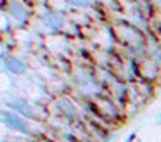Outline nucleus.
<instances>
[{
    "label": "nucleus",
    "mask_w": 161,
    "mask_h": 142,
    "mask_svg": "<svg viewBox=\"0 0 161 142\" xmlns=\"http://www.w3.org/2000/svg\"><path fill=\"white\" fill-rule=\"evenodd\" d=\"M5 68L11 73H14V75H23L25 73V62L18 57H9L5 61Z\"/></svg>",
    "instance_id": "nucleus-4"
},
{
    "label": "nucleus",
    "mask_w": 161,
    "mask_h": 142,
    "mask_svg": "<svg viewBox=\"0 0 161 142\" xmlns=\"http://www.w3.org/2000/svg\"><path fill=\"white\" fill-rule=\"evenodd\" d=\"M113 37L118 43H121L123 47H126L132 52L146 50V35L132 21H116L113 24Z\"/></svg>",
    "instance_id": "nucleus-1"
},
{
    "label": "nucleus",
    "mask_w": 161,
    "mask_h": 142,
    "mask_svg": "<svg viewBox=\"0 0 161 142\" xmlns=\"http://www.w3.org/2000/svg\"><path fill=\"white\" fill-rule=\"evenodd\" d=\"M158 121H159V123H161V114H159V118H158Z\"/></svg>",
    "instance_id": "nucleus-6"
},
{
    "label": "nucleus",
    "mask_w": 161,
    "mask_h": 142,
    "mask_svg": "<svg viewBox=\"0 0 161 142\" xmlns=\"http://www.w3.org/2000/svg\"><path fill=\"white\" fill-rule=\"evenodd\" d=\"M95 113L108 121H116L121 116V104L111 95H99L95 99Z\"/></svg>",
    "instance_id": "nucleus-2"
},
{
    "label": "nucleus",
    "mask_w": 161,
    "mask_h": 142,
    "mask_svg": "<svg viewBox=\"0 0 161 142\" xmlns=\"http://www.w3.org/2000/svg\"><path fill=\"white\" fill-rule=\"evenodd\" d=\"M69 2L73 3V5H76V7H87L88 3H90L88 0H69Z\"/></svg>",
    "instance_id": "nucleus-5"
},
{
    "label": "nucleus",
    "mask_w": 161,
    "mask_h": 142,
    "mask_svg": "<svg viewBox=\"0 0 161 142\" xmlns=\"http://www.w3.org/2000/svg\"><path fill=\"white\" fill-rule=\"evenodd\" d=\"M4 123L7 125V127H11V128H16V130H19V132H25V133L30 132L28 123L14 113H4Z\"/></svg>",
    "instance_id": "nucleus-3"
}]
</instances>
